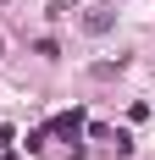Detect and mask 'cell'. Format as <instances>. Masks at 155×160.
<instances>
[{"label":"cell","instance_id":"6da1fadb","mask_svg":"<svg viewBox=\"0 0 155 160\" xmlns=\"http://www.w3.org/2000/svg\"><path fill=\"white\" fill-rule=\"evenodd\" d=\"M83 28H89V33H105V28H111V11H89V17H83Z\"/></svg>","mask_w":155,"mask_h":160}]
</instances>
